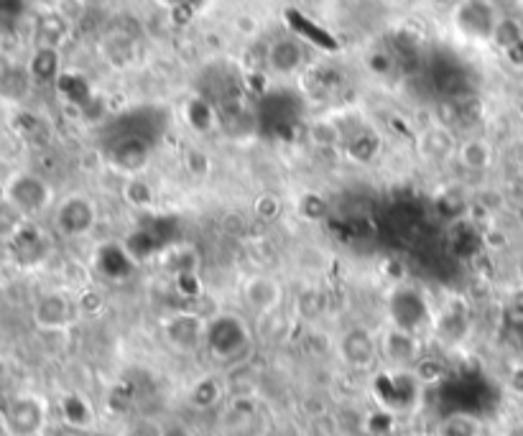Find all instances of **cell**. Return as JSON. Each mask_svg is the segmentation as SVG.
Masks as SVG:
<instances>
[{"mask_svg": "<svg viewBox=\"0 0 523 436\" xmlns=\"http://www.w3.org/2000/svg\"><path fill=\"white\" fill-rule=\"evenodd\" d=\"M3 202L21 220H36L44 212L54 210L57 197H54V187L44 176L29 169H18L3 182Z\"/></svg>", "mask_w": 523, "mask_h": 436, "instance_id": "cell-1", "label": "cell"}, {"mask_svg": "<svg viewBox=\"0 0 523 436\" xmlns=\"http://www.w3.org/2000/svg\"><path fill=\"white\" fill-rule=\"evenodd\" d=\"M386 324L414 335H424L427 329H432L434 312L427 291L409 281L393 286L386 299Z\"/></svg>", "mask_w": 523, "mask_h": 436, "instance_id": "cell-2", "label": "cell"}, {"mask_svg": "<svg viewBox=\"0 0 523 436\" xmlns=\"http://www.w3.org/2000/svg\"><path fill=\"white\" fill-rule=\"evenodd\" d=\"M253 335L251 327L240 314L217 312L207 317L205 350L220 363H235L245 352L251 350Z\"/></svg>", "mask_w": 523, "mask_h": 436, "instance_id": "cell-3", "label": "cell"}, {"mask_svg": "<svg viewBox=\"0 0 523 436\" xmlns=\"http://www.w3.org/2000/svg\"><path fill=\"white\" fill-rule=\"evenodd\" d=\"M421 391H424V380L416 370L386 368L373 378V398L381 411L391 416L414 411L421 401Z\"/></svg>", "mask_w": 523, "mask_h": 436, "instance_id": "cell-4", "label": "cell"}, {"mask_svg": "<svg viewBox=\"0 0 523 436\" xmlns=\"http://www.w3.org/2000/svg\"><path fill=\"white\" fill-rule=\"evenodd\" d=\"M100 222V207L95 199L85 192H72L57 199L52 210L54 233L64 240H82L92 235Z\"/></svg>", "mask_w": 523, "mask_h": 436, "instance_id": "cell-5", "label": "cell"}, {"mask_svg": "<svg viewBox=\"0 0 523 436\" xmlns=\"http://www.w3.org/2000/svg\"><path fill=\"white\" fill-rule=\"evenodd\" d=\"M159 327L166 345L171 350L182 352V355H192L199 347H205L207 317L192 312V309H177V312L166 314Z\"/></svg>", "mask_w": 523, "mask_h": 436, "instance_id": "cell-6", "label": "cell"}, {"mask_svg": "<svg viewBox=\"0 0 523 436\" xmlns=\"http://www.w3.org/2000/svg\"><path fill=\"white\" fill-rule=\"evenodd\" d=\"M11 436H41L49 424V406L36 393H16L3 408Z\"/></svg>", "mask_w": 523, "mask_h": 436, "instance_id": "cell-7", "label": "cell"}, {"mask_svg": "<svg viewBox=\"0 0 523 436\" xmlns=\"http://www.w3.org/2000/svg\"><path fill=\"white\" fill-rule=\"evenodd\" d=\"M455 29L470 41H493L501 16L490 0H460L452 11Z\"/></svg>", "mask_w": 523, "mask_h": 436, "instance_id": "cell-8", "label": "cell"}, {"mask_svg": "<svg viewBox=\"0 0 523 436\" xmlns=\"http://www.w3.org/2000/svg\"><path fill=\"white\" fill-rule=\"evenodd\" d=\"M378 347H381V360L388 368L396 370H416V365L424 357V342L421 335L406 332V329L388 327L378 335Z\"/></svg>", "mask_w": 523, "mask_h": 436, "instance_id": "cell-9", "label": "cell"}, {"mask_svg": "<svg viewBox=\"0 0 523 436\" xmlns=\"http://www.w3.org/2000/svg\"><path fill=\"white\" fill-rule=\"evenodd\" d=\"M337 355L350 370H370L381 360V347H378V335H373L368 327L353 324L337 337Z\"/></svg>", "mask_w": 523, "mask_h": 436, "instance_id": "cell-10", "label": "cell"}, {"mask_svg": "<svg viewBox=\"0 0 523 436\" xmlns=\"http://www.w3.org/2000/svg\"><path fill=\"white\" fill-rule=\"evenodd\" d=\"M240 296H243L245 306L251 309L253 314L258 317H268L284 304L286 289L281 284L279 276H273V273H253L243 281L240 286Z\"/></svg>", "mask_w": 523, "mask_h": 436, "instance_id": "cell-11", "label": "cell"}, {"mask_svg": "<svg viewBox=\"0 0 523 436\" xmlns=\"http://www.w3.org/2000/svg\"><path fill=\"white\" fill-rule=\"evenodd\" d=\"M74 314L77 306L64 291H44L31 309V319L41 332H64L74 322Z\"/></svg>", "mask_w": 523, "mask_h": 436, "instance_id": "cell-12", "label": "cell"}, {"mask_svg": "<svg viewBox=\"0 0 523 436\" xmlns=\"http://www.w3.org/2000/svg\"><path fill=\"white\" fill-rule=\"evenodd\" d=\"M8 248H11V255L16 258V263H21V266H36V263H41L49 255L52 243H49L46 233L34 220H21L13 227L11 238H8Z\"/></svg>", "mask_w": 523, "mask_h": 436, "instance_id": "cell-13", "label": "cell"}, {"mask_svg": "<svg viewBox=\"0 0 523 436\" xmlns=\"http://www.w3.org/2000/svg\"><path fill=\"white\" fill-rule=\"evenodd\" d=\"M457 141L447 125H429L416 136V153L429 166H444L455 161Z\"/></svg>", "mask_w": 523, "mask_h": 436, "instance_id": "cell-14", "label": "cell"}, {"mask_svg": "<svg viewBox=\"0 0 523 436\" xmlns=\"http://www.w3.org/2000/svg\"><path fill=\"white\" fill-rule=\"evenodd\" d=\"M263 411L253 398H235L225 406L222 429L225 436H261Z\"/></svg>", "mask_w": 523, "mask_h": 436, "instance_id": "cell-15", "label": "cell"}, {"mask_svg": "<svg viewBox=\"0 0 523 436\" xmlns=\"http://www.w3.org/2000/svg\"><path fill=\"white\" fill-rule=\"evenodd\" d=\"M304 64H307V49L294 36H279L268 46L266 67L276 77H291V74L302 72Z\"/></svg>", "mask_w": 523, "mask_h": 436, "instance_id": "cell-16", "label": "cell"}, {"mask_svg": "<svg viewBox=\"0 0 523 436\" xmlns=\"http://www.w3.org/2000/svg\"><path fill=\"white\" fill-rule=\"evenodd\" d=\"M340 151L345 153V159L350 161V164H358V166L376 164V161L383 156V136L376 131V128L363 125V128H358V131H353L345 138Z\"/></svg>", "mask_w": 523, "mask_h": 436, "instance_id": "cell-17", "label": "cell"}, {"mask_svg": "<svg viewBox=\"0 0 523 436\" xmlns=\"http://www.w3.org/2000/svg\"><path fill=\"white\" fill-rule=\"evenodd\" d=\"M455 164L467 174H485L495 166V146L483 136H470L457 141Z\"/></svg>", "mask_w": 523, "mask_h": 436, "instance_id": "cell-18", "label": "cell"}, {"mask_svg": "<svg viewBox=\"0 0 523 436\" xmlns=\"http://www.w3.org/2000/svg\"><path fill=\"white\" fill-rule=\"evenodd\" d=\"M432 332L444 342V345H460L470 332V312L460 301H450L442 312L434 314Z\"/></svg>", "mask_w": 523, "mask_h": 436, "instance_id": "cell-19", "label": "cell"}, {"mask_svg": "<svg viewBox=\"0 0 523 436\" xmlns=\"http://www.w3.org/2000/svg\"><path fill=\"white\" fill-rule=\"evenodd\" d=\"M34 90L26 64H0V100L8 105H23Z\"/></svg>", "mask_w": 523, "mask_h": 436, "instance_id": "cell-20", "label": "cell"}, {"mask_svg": "<svg viewBox=\"0 0 523 436\" xmlns=\"http://www.w3.org/2000/svg\"><path fill=\"white\" fill-rule=\"evenodd\" d=\"M26 67H29L34 85L59 82V77H62V51L54 49V46H34Z\"/></svg>", "mask_w": 523, "mask_h": 436, "instance_id": "cell-21", "label": "cell"}, {"mask_svg": "<svg viewBox=\"0 0 523 436\" xmlns=\"http://www.w3.org/2000/svg\"><path fill=\"white\" fill-rule=\"evenodd\" d=\"M120 199L136 212H151L156 207V187L141 174H126L120 184Z\"/></svg>", "mask_w": 523, "mask_h": 436, "instance_id": "cell-22", "label": "cell"}, {"mask_svg": "<svg viewBox=\"0 0 523 436\" xmlns=\"http://www.w3.org/2000/svg\"><path fill=\"white\" fill-rule=\"evenodd\" d=\"M69 26L72 23L57 8L41 11L39 18H36V46H54V49H59L64 44V39H67Z\"/></svg>", "mask_w": 523, "mask_h": 436, "instance_id": "cell-23", "label": "cell"}, {"mask_svg": "<svg viewBox=\"0 0 523 436\" xmlns=\"http://www.w3.org/2000/svg\"><path fill=\"white\" fill-rule=\"evenodd\" d=\"M225 401V383L217 375H202L192 383L189 388V403L199 411H210V408H217L220 403Z\"/></svg>", "mask_w": 523, "mask_h": 436, "instance_id": "cell-24", "label": "cell"}, {"mask_svg": "<svg viewBox=\"0 0 523 436\" xmlns=\"http://www.w3.org/2000/svg\"><path fill=\"white\" fill-rule=\"evenodd\" d=\"M184 123L189 125V131H194L197 136H207L217 128V113L210 102L202 97H189L184 102Z\"/></svg>", "mask_w": 523, "mask_h": 436, "instance_id": "cell-25", "label": "cell"}, {"mask_svg": "<svg viewBox=\"0 0 523 436\" xmlns=\"http://www.w3.org/2000/svg\"><path fill=\"white\" fill-rule=\"evenodd\" d=\"M294 207L299 220L309 222V225H319V222H325L330 217V202L317 189H304V192L296 194Z\"/></svg>", "mask_w": 523, "mask_h": 436, "instance_id": "cell-26", "label": "cell"}, {"mask_svg": "<svg viewBox=\"0 0 523 436\" xmlns=\"http://www.w3.org/2000/svg\"><path fill=\"white\" fill-rule=\"evenodd\" d=\"M59 411H62V419L67 421L74 429H87L95 419V411H92L90 401L80 393H67V396L59 401Z\"/></svg>", "mask_w": 523, "mask_h": 436, "instance_id": "cell-27", "label": "cell"}, {"mask_svg": "<svg viewBox=\"0 0 523 436\" xmlns=\"http://www.w3.org/2000/svg\"><path fill=\"white\" fill-rule=\"evenodd\" d=\"M161 261H164L166 271L174 273V278L182 276H194L199 268V258L194 253V248L189 245H174L166 253H161Z\"/></svg>", "mask_w": 523, "mask_h": 436, "instance_id": "cell-28", "label": "cell"}, {"mask_svg": "<svg viewBox=\"0 0 523 436\" xmlns=\"http://www.w3.org/2000/svg\"><path fill=\"white\" fill-rule=\"evenodd\" d=\"M347 133H342L340 125L335 120H317V123L309 125V141L317 148H342Z\"/></svg>", "mask_w": 523, "mask_h": 436, "instance_id": "cell-29", "label": "cell"}, {"mask_svg": "<svg viewBox=\"0 0 523 436\" xmlns=\"http://www.w3.org/2000/svg\"><path fill=\"white\" fill-rule=\"evenodd\" d=\"M126 253L131 255V261L136 263H146L151 261L156 255V240L146 233V230H133V233L126 235V240H120Z\"/></svg>", "mask_w": 523, "mask_h": 436, "instance_id": "cell-30", "label": "cell"}, {"mask_svg": "<svg viewBox=\"0 0 523 436\" xmlns=\"http://www.w3.org/2000/svg\"><path fill=\"white\" fill-rule=\"evenodd\" d=\"M251 210L256 220L271 225V222H279L281 215H284V199H281L276 192H261L256 199H253Z\"/></svg>", "mask_w": 523, "mask_h": 436, "instance_id": "cell-31", "label": "cell"}, {"mask_svg": "<svg viewBox=\"0 0 523 436\" xmlns=\"http://www.w3.org/2000/svg\"><path fill=\"white\" fill-rule=\"evenodd\" d=\"M182 166L192 179L202 182V179H207V176L212 174V156L205 151V148L189 146L184 148L182 153Z\"/></svg>", "mask_w": 523, "mask_h": 436, "instance_id": "cell-32", "label": "cell"}, {"mask_svg": "<svg viewBox=\"0 0 523 436\" xmlns=\"http://www.w3.org/2000/svg\"><path fill=\"white\" fill-rule=\"evenodd\" d=\"M493 41L498 46H501V49L506 51V54L516 51L518 46H523L521 23L513 21V18H501V23H498V29H495Z\"/></svg>", "mask_w": 523, "mask_h": 436, "instance_id": "cell-33", "label": "cell"}, {"mask_svg": "<svg viewBox=\"0 0 523 436\" xmlns=\"http://www.w3.org/2000/svg\"><path fill=\"white\" fill-rule=\"evenodd\" d=\"M439 436H480V424L472 416L455 414L442 421Z\"/></svg>", "mask_w": 523, "mask_h": 436, "instance_id": "cell-34", "label": "cell"}, {"mask_svg": "<svg viewBox=\"0 0 523 436\" xmlns=\"http://www.w3.org/2000/svg\"><path fill=\"white\" fill-rule=\"evenodd\" d=\"M128 436H161V424H154V421H141L131 429Z\"/></svg>", "mask_w": 523, "mask_h": 436, "instance_id": "cell-35", "label": "cell"}, {"mask_svg": "<svg viewBox=\"0 0 523 436\" xmlns=\"http://www.w3.org/2000/svg\"><path fill=\"white\" fill-rule=\"evenodd\" d=\"M483 240L488 248H506V233H501V230H488V233L483 235Z\"/></svg>", "mask_w": 523, "mask_h": 436, "instance_id": "cell-36", "label": "cell"}, {"mask_svg": "<svg viewBox=\"0 0 523 436\" xmlns=\"http://www.w3.org/2000/svg\"><path fill=\"white\" fill-rule=\"evenodd\" d=\"M161 436H194L184 424H161Z\"/></svg>", "mask_w": 523, "mask_h": 436, "instance_id": "cell-37", "label": "cell"}, {"mask_svg": "<svg viewBox=\"0 0 523 436\" xmlns=\"http://www.w3.org/2000/svg\"><path fill=\"white\" fill-rule=\"evenodd\" d=\"M23 3L31 8H39V11H52V8H59L62 0H23Z\"/></svg>", "mask_w": 523, "mask_h": 436, "instance_id": "cell-38", "label": "cell"}, {"mask_svg": "<svg viewBox=\"0 0 523 436\" xmlns=\"http://www.w3.org/2000/svg\"><path fill=\"white\" fill-rule=\"evenodd\" d=\"M6 375H8V360H6V355L0 352V383L6 380Z\"/></svg>", "mask_w": 523, "mask_h": 436, "instance_id": "cell-39", "label": "cell"}, {"mask_svg": "<svg viewBox=\"0 0 523 436\" xmlns=\"http://www.w3.org/2000/svg\"><path fill=\"white\" fill-rule=\"evenodd\" d=\"M516 278L523 284V253L518 255V261H516Z\"/></svg>", "mask_w": 523, "mask_h": 436, "instance_id": "cell-40", "label": "cell"}, {"mask_svg": "<svg viewBox=\"0 0 523 436\" xmlns=\"http://www.w3.org/2000/svg\"><path fill=\"white\" fill-rule=\"evenodd\" d=\"M0 436H11V431H8L6 419H3V411H0Z\"/></svg>", "mask_w": 523, "mask_h": 436, "instance_id": "cell-41", "label": "cell"}, {"mask_svg": "<svg viewBox=\"0 0 523 436\" xmlns=\"http://www.w3.org/2000/svg\"><path fill=\"white\" fill-rule=\"evenodd\" d=\"M506 436H523V424L511 426V429H508V434H506Z\"/></svg>", "mask_w": 523, "mask_h": 436, "instance_id": "cell-42", "label": "cell"}, {"mask_svg": "<svg viewBox=\"0 0 523 436\" xmlns=\"http://www.w3.org/2000/svg\"><path fill=\"white\" fill-rule=\"evenodd\" d=\"M518 194H521V199H523V174H521V179H518Z\"/></svg>", "mask_w": 523, "mask_h": 436, "instance_id": "cell-43", "label": "cell"}]
</instances>
